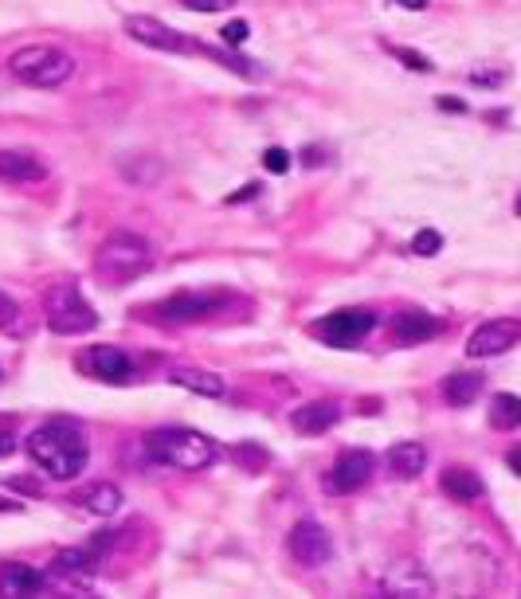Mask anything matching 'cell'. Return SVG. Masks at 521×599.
Returning a JSON list of instances; mask_svg holds the SVG:
<instances>
[{"instance_id": "33", "label": "cell", "mask_w": 521, "mask_h": 599, "mask_svg": "<svg viewBox=\"0 0 521 599\" xmlns=\"http://www.w3.org/2000/svg\"><path fill=\"white\" fill-rule=\"evenodd\" d=\"M392 4H400V8H412V12H424L427 0H392Z\"/></svg>"}, {"instance_id": "27", "label": "cell", "mask_w": 521, "mask_h": 599, "mask_svg": "<svg viewBox=\"0 0 521 599\" xmlns=\"http://www.w3.org/2000/svg\"><path fill=\"white\" fill-rule=\"evenodd\" d=\"M412 251H416L420 259L439 255V251H443V235H439L435 228H420V231H416V239H412Z\"/></svg>"}, {"instance_id": "34", "label": "cell", "mask_w": 521, "mask_h": 599, "mask_svg": "<svg viewBox=\"0 0 521 599\" xmlns=\"http://www.w3.org/2000/svg\"><path fill=\"white\" fill-rule=\"evenodd\" d=\"M251 196H259V185H247L243 192H236V196H232V204H236V200H251Z\"/></svg>"}, {"instance_id": "7", "label": "cell", "mask_w": 521, "mask_h": 599, "mask_svg": "<svg viewBox=\"0 0 521 599\" xmlns=\"http://www.w3.org/2000/svg\"><path fill=\"white\" fill-rule=\"evenodd\" d=\"M228 302V294H216V290H189V294H173L157 306H149V318L165 325H192L212 318L220 306Z\"/></svg>"}, {"instance_id": "25", "label": "cell", "mask_w": 521, "mask_h": 599, "mask_svg": "<svg viewBox=\"0 0 521 599\" xmlns=\"http://www.w3.org/2000/svg\"><path fill=\"white\" fill-rule=\"evenodd\" d=\"M0 333H12V337L24 333V306L4 290H0Z\"/></svg>"}, {"instance_id": "12", "label": "cell", "mask_w": 521, "mask_h": 599, "mask_svg": "<svg viewBox=\"0 0 521 599\" xmlns=\"http://www.w3.org/2000/svg\"><path fill=\"white\" fill-rule=\"evenodd\" d=\"M79 369L91 372L95 380H106V384H126L134 376V361L118 345H95L79 357Z\"/></svg>"}, {"instance_id": "30", "label": "cell", "mask_w": 521, "mask_h": 599, "mask_svg": "<svg viewBox=\"0 0 521 599\" xmlns=\"http://www.w3.org/2000/svg\"><path fill=\"white\" fill-rule=\"evenodd\" d=\"M220 36H224V44H232V47L247 44V36H251V24H247V20H232V24H228Z\"/></svg>"}, {"instance_id": "10", "label": "cell", "mask_w": 521, "mask_h": 599, "mask_svg": "<svg viewBox=\"0 0 521 599\" xmlns=\"http://www.w3.org/2000/svg\"><path fill=\"white\" fill-rule=\"evenodd\" d=\"M286 549H290V556H294L298 564L318 568V564H326L333 556V541L318 521H298V525L290 529V537H286Z\"/></svg>"}, {"instance_id": "21", "label": "cell", "mask_w": 521, "mask_h": 599, "mask_svg": "<svg viewBox=\"0 0 521 599\" xmlns=\"http://www.w3.org/2000/svg\"><path fill=\"white\" fill-rule=\"evenodd\" d=\"M79 506L87 513H95V517H114L122 509V490L114 482H95V486H87L79 494Z\"/></svg>"}, {"instance_id": "37", "label": "cell", "mask_w": 521, "mask_h": 599, "mask_svg": "<svg viewBox=\"0 0 521 599\" xmlns=\"http://www.w3.org/2000/svg\"><path fill=\"white\" fill-rule=\"evenodd\" d=\"M514 212H518V216H521V196H518V200H514Z\"/></svg>"}, {"instance_id": "4", "label": "cell", "mask_w": 521, "mask_h": 599, "mask_svg": "<svg viewBox=\"0 0 521 599\" xmlns=\"http://www.w3.org/2000/svg\"><path fill=\"white\" fill-rule=\"evenodd\" d=\"M8 75L36 91H59L75 75V59L55 44H28L8 55Z\"/></svg>"}, {"instance_id": "2", "label": "cell", "mask_w": 521, "mask_h": 599, "mask_svg": "<svg viewBox=\"0 0 521 599\" xmlns=\"http://www.w3.org/2000/svg\"><path fill=\"white\" fill-rule=\"evenodd\" d=\"M153 263H157V251H153V243H149L145 235H138V231H110L95 251L98 278H106V282H114V286L149 275Z\"/></svg>"}, {"instance_id": "20", "label": "cell", "mask_w": 521, "mask_h": 599, "mask_svg": "<svg viewBox=\"0 0 521 599\" xmlns=\"http://www.w3.org/2000/svg\"><path fill=\"white\" fill-rule=\"evenodd\" d=\"M388 470H392L396 478H420L427 470L424 443H396V447L388 451Z\"/></svg>"}, {"instance_id": "23", "label": "cell", "mask_w": 521, "mask_h": 599, "mask_svg": "<svg viewBox=\"0 0 521 599\" xmlns=\"http://www.w3.org/2000/svg\"><path fill=\"white\" fill-rule=\"evenodd\" d=\"M490 423H494L498 431H514V427H521V396H514V392H498L494 404H490Z\"/></svg>"}, {"instance_id": "16", "label": "cell", "mask_w": 521, "mask_h": 599, "mask_svg": "<svg viewBox=\"0 0 521 599\" xmlns=\"http://www.w3.org/2000/svg\"><path fill=\"white\" fill-rule=\"evenodd\" d=\"M439 486H443V494L455 498V502H478V498L486 494L482 478H478L474 470H467V466H447L443 478H439Z\"/></svg>"}, {"instance_id": "24", "label": "cell", "mask_w": 521, "mask_h": 599, "mask_svg": "<svg viewBox=\"0 0 521 599\" xmlns=\"http://www.w3.org/2000/svg\"><path fill=\"white\" fill-rule=\"evenodd\" d=\"M51 564H55V576H91L95 572V556L87 549H63Z\"/></svg>"}, {"instance_id": "14", "label": "cell", "mask_w": 521, "mask_h": 599, "mask_svg": "<svg viewBox=\"0 0 521 599\" xmlns=\"http://www.w3.org/2000/svg\"><path fill=\"white\" fill-rule=\"evenodd\" d=\"M48 177V165L28 149H0V181L8 185H36Z\"/></svg>"}, {"instance_id": "35", "label": "cell", "mask_w": 521, "mask_h": 599, "mask_svg": "<svg viewBox=\"0 0 521 599\" xmlns=\"http://www.w3.org/2000/svg\"><path fill=\"white\" fill-rule=\"evenodd\" d=\"M510 470H514V474H521V447H514V451H510Z\"/></svg>"}, {"instance_id": "29", "label": "cell", "mask_w": 521, "mask_h": 599, "mask_svg": "<svg viewBox=\"0 0 521 599\" xmlns=\"http://www.w3.org/2000/svg\"><path fill=\"white\" fill-rule=\"evenodd\" d=\"M16 447H20V443H16V427H12V419L0 415V459H8Z\"/></svg>"}, {"instance_id": "11", "label": "cell", "mask_w": 521, "mask_h": 599, "mask_svg": "<svg viewBox=\"0 0 521 599\" xmlns=\"http://www.w3.org/2000/svg\"><path fill=\"white\" fill-rule=\"evenodd\" d=\"M373 470H377L373 451H361V447L341 451L337 462H333V470H330V490L333 494H357V490L373 478Z\"/></svg>"}, {"instance_id": "31", "label": "cell", "mask_w": 521, "mask_h": 599, "mask_svg": "<svg viewBox=\"0 0 521 599\" xmlns=\"http://www.w3.org/2000/svg\"><path fill=\"white\" fill-rule=\"evenodd\" d=\"M392 55L404 63V67H412V71H431V63H427L420 51H408V47H392Z\"/></svg>"}, {"instance_id": "5", "label": "cell", "mask_w": 521, "mask_h": 599, "mask_svg": "<svg viewBox=\"0 0 521 599\" xmlns=\"http://www.w3.org/2000/svg\"><path fill=\"white\" fill-rule=\"evenodd\" d=\"M44 318H48L51 333H59V337H79L98 325L95 306L79 294L75 282H55L44 294Z\"/></svg>"}, {"instance_id": "3", "label": "cell", "mask_w": 521, "mask_h": 599, "mask_svg": "<svg viewBox=\"0 0 521 599\" xmlns=\"http://www.w3.org/2000/svg\"><path fill=\"white\" fill-rule=\"evenodd\" d=\"M145 451L153 462H165L173 470H204L216 462V443L204 431L192 427H157L145 435Z\"/></svg>"}, {"instance_id": "22", "label": "cell", "mask_w": 521, "mask_h": 599, "mask_svg": "<svg viewBox=\"0 0 521 599\" xmlns=\"http://www.w3.org/2000/svg\"><path fill=\"white\" fill-rule=\"evenodd\" d=\"M478 392H482V376H478V372H451V376L443 380V396H447V404H455V408L474 404Z\"/></svg>"}, {"instance_id": "13", "label": "cell", "mask_w": 521, "mask_h": 599, "mask_svg": "<svg viewBox=\"0 0 521 599\" xmlns=\"http://www.w3.org/2000/svg\"><path fill=\"white\" fill-rule=\"evenodd\" d=\"M431 592H435V584H431V576H427L416 560H400V564H392L388 576H384V596L424 599L431 596Z\"/></svg>"}, {"instance_id": "36", "label": "cell", "mask_w": 521, "mask_h": 599, "mask_svg": "<svg viewBox=\"0 0 521 599\" xmlns=\"http://www.w3.org/2000/svg\"><path fill=\"white\" fill-rule=\"evenodd\" d=\"M20 509V502H8V498H0V513H16Z\"/></svg>"}, {"instance_id": "26", "label": "cell", "mask_w": 521, "mask_h": 599, "mask_svg": "<svg viewBox=\"0 0 521 599\" xmlns=\"http://www.w3.org/2000/svg\"><path fill=\"white\" fill-rule=\"evenodd\" d=\"M232 459H236L239 466H247V470H267L271 455H267L263 447H255V443H239V447H232Z\"/></svg>"}, {"instance_id": "19", "label": "cell", "mask_w": 521, "mask_h": 599, "mask_svg": "<svg viewBox=\"0 0 521 599\" xmlns=\"http://www.w3.org/2000/svg\"><path fill=\"white\" fill-rule=\"evenodd\" d=\"M173 384H181V388H189L196 396H208V400H220L224 392H228V384H224V376H216V372L208 369H173Z\"/></svg>"}, {"instance_id": "6", "label": "cell", "mask_w": 521, "mask_h": 599, "mask_svg": "<svg viewBox=\"0 0 521 599\" xmlns=\"http://www.w3.org/2000/svg\"><path fill=\"white\" fill-rule=\"evenodd\" d=\"M122 32H126L134 44L153 47V51H165V55H204V47L196 44V40H189V36L177 32V28H169V24L157 20V16L134 12V16L122 20Z\"/></svg>"}, {"instance_id": "8", "label": "cell", "mask_w": 521, "mask_h": 599, "mask_svg": "<svg viewBox=\"0 0 521 599\" xmlns=\"http://www.w3.org/2000/svg\"><path fill=\"white\" fill-rule=\"evenodd\" d=\"M369 329H377V314H373V310H365V306L333 310V314H326L322 322L310 325V333H314L318 341L333 345V349H349V345H357Z\"/></svg>"}, {"instance_id": "28", "label": "cell", "mask_w": 521, "mask_h": 599, "mask_svg": "<svg viewBox=\"0 0 521 599\" xmlns=\"http://www.w3.org/2000/svg\"><path fill=\"white\" fill-rule=\"evenodd\" d=\"M189 12H204V16H216V12H228V8H236L239 0H181Z\"/></svg>"}, {"instance_id": "32", "label": "cell", "mask_w": 521, "mask_h": 599, "mask_svg": "<svg viewBox=\"0 0 521 599\" xmlns=\"http://www.w3.org/2000/svg\"><path fill=\"white\" fill-rule=\"evenodd\" d=\"M263 165H267L271 173H286V169H290V153H286V149H267V153H263Z\"/></svg>"}, {"instance_id": "17", "label": "cell", "mask_w": 521, "mask_h": 599, "mask_svg": "<svg viewBox=\"0 0 521 599\" xmlns=\"http://www.w3.org/2000/svg\"><path fill=\"white\" fill-rule=\"evenodd\" d=\"M0 592L4 596H36V592H44V572H36L28 564H4L0 568Z\"/></svg>"}, {"instance_id": "9", "label": "cell", "mask_w": 521, "mask_h": 599, "mask_svg": "<svg viewBox=\"0 0 521 599\" xmlns=\"http://www.w3.org/2000/svg\"><path fill=\"white\" fill-rule=\"evenodd\" d=\"M518 341H521L518 318H490V322H482L471 337H467V357L486 361V357H498V353L514 349Z\"/></svg>"}, {"instance_id": "15", "label": "cell", "mask_w": 521, "mask_h": 599, "mask_svg": "<svg viewBox=\"0 0 521 599\" xmlns=\"http://www.w3.org/2000/svg\"><path fill=\"white\" fill-rule=\"evenodd\" d=\"M337 419H341V408L333 400H314L290 412V427L298 435H326L330 427H337Z\"/></svg>"}, {"instance_id": "18", "label": "cell", "mask_w": 521, "mask_h": 599, "mask_svg": "<svg viewBox=\"0 0 521 599\" xmlns=\"http://www.w3.org/2000/svg\"><path fill=\"white\" fill-rule=\"evenodd\" d=\"M392 329H396V337H400L404 345H420L427 337H435L443 325L435 322L431 314H424V310H404V314H396Z\"/></svg>"}, {"instance_id": "1", "label": "cell", "mask_w": 521, "mask_h": 599, "mask_svg": "<svg viewBox=\"0 0 521 599\" xmlns=\"http://www.w3.org/2000/svg\"><path fill=\"white\" fill-rule=\"evenodd\" d=\"M28 459L51 478L71 482L87 470V443L71 423H44L28 435Z\"/></svg>"}]
</instances>
